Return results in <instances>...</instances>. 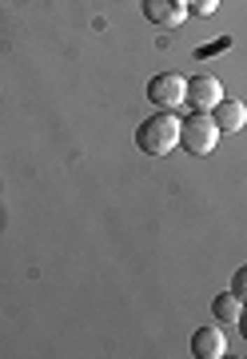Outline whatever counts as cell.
Listing matches in <instances>:
<instances>
[{"instance_id": "6da1fadb", "label": "cell", "mask_w": 247, "mask_h": 359, "mask_svg": "<svg viewBox=\"0 0 247 359\" xmlns=\"http://www.w3.org/2000/svg\"><path fill=\"white\" fill-rule=\"evenodd\" d=\"M136 144L148 156H171L180 148V120L171 112H156L152 120H143L136 128Z\"/></svg>"}, {"instance_id": "7a4b0ae2", "label": "cell", "mask_w": 247, "mask_h": 359, "mask_svg": "<svg viewBox=\"0 0 247 359\" xmlns=\"http://www.w3.org/2000/svg\"><path fill=\"white\" fill-rule=\"evenodd\" d=\"M180 144H183L188 156L204 160V156H211L216 148H220V124H216L208 112H192L180 124Z\"/></svg>"}, {"instance_id": "3957f363", "label": "cell", "mask_w": 247, "mask_h": 359, "mask_svg": "<svg viewBox=\"0 0 247 359\" xmlns=\"http://www.w3.org/2000/svg\"><path fill=\"white\" fill-rule=\"evenodd\" d=\"M148 100L156 104L160 112L180 108V104H188V80L176 76V72H160V76L148 80Z\"/></svg>"}, {"instance_id": "277c9868", "label": "cell", "mask_w": 247, "mask_h": 359, "mask_svg": "<svg viewBox=\"0 0 247 359\" xmlns=\"http://www.w3.org/2000/svg\"><path fill=\"white\" fill-rule=\"evenodd\" d=\"M223 100V84L216 76H192L188 80V104L195 112H211Z\"/></svg>"}, {"instance_id": "5b68a950", "label": "cell", "mask_w": 247, "mask_h": 359, "mask_svg": "<svg viewBox=\"0 0 247 359\" xmlns=\"http://www.w3.org/2000/svg\"><path fill=\"white\" fill-rule=\"evenodd\" d=\"M143 16L156 28H180L188 20V8L180 0H143Z\"/></svg>"}, {"instance_id": "8992f818", "label": "cell", "mask_w": 247, "mask_h": 359, "mask_svg": "<svg viewBox=\"0 0 247 359\" xmlns=\"http://www.w3.org/2000/svg\"><path fill=\"white\" fill-rule=\"evenodd\" d=\"M211 112H216L211 120L220 124V136H235V132L247 128V104L244 100H227V96H223Z\"/></svg>"}, {"instance_id": "52a82bcc", "label": "cell", "mask_w": 247, "mask_h": 359, "mask_svg": "<svg viewBox=\"0 0 247 359\" xmlns=\"http://www.w3.org/2000/svg\"><path fill=\"white\" fill-rule=\"evenodd\" d=\"M192 351L199 359H220L223 351H227V339H223L220 323H211V327H199V332L192 335Z\"/></svg>"}, {"instance_id": "ba28073f", "label": "cell", "mask_w": 247, "mask_h": 359, "mask_svg": "<svg viewBox=\"0 0 247 359\" xmlns=\"http://www.w3.org/2000/svg\"><path fill=\"white\" fill-rule=\"evenodd\" d=\"M211 311H216V320L220 323H235L239 320V311H244V299H239L235 292H223V295H216Z\"/></svg>"}, {"instance_id": "9c48e42d", "label": "cell", "mask_w": 247, "mask_h": 359, "mask_svg": "<svg viewBox=\"0 0 247 359\" xmlns=\"http://www.w3.org/2000/svg\"><path fill=\"white\" fill-rule=\"evenodd\" d=\"M180 4L188 8V16H211L220 0H180Z\"/></svg>"}, {"instance_id": "30bf717a", "label": "cell", "mask_w": 247, "mask_h": 359, "mask_svg": "<svg viewBox=\"0 0 247 359\" xmlns=\"http://www.w3.org/2000/svg\"><path fill=\"white\" fill-rule=\"evenodd\" d=\"M232 292H235V295H239V299L247 304V264H244L239 271H235V280H232Z\"/></svg>"}, {"instance_id": "8fae6325", "label": "cell", "mask_w": 247, "mask_h": 359, "mask_svg": "<svg viewBox=\"0 0 247 359\" xmlns=\"http://www.w3.org/2000/svg\"><path fill=\"white\" fill-rule=\"evenodd\" d=\"M227 44H232V40H216V44H208V48H199V52H195V56H199V60H204V56H211V52L227 48Z\"/></svg>"}, {"instance_id": "7c38bea8", "label": "cell", "mask_w": 247, "mask_h": 359, "mask_svg": "<svg viewBox=\"0 0 247 359\" xmlns=\"http://www.w3.org/2000/svg\"><path fill=\"white\" fill-rule=\"evenodd\" d=\"M235 327H239V335H244V344H247V304H244V311H239V320H235Z\"/></svg>"}]
</instances>
